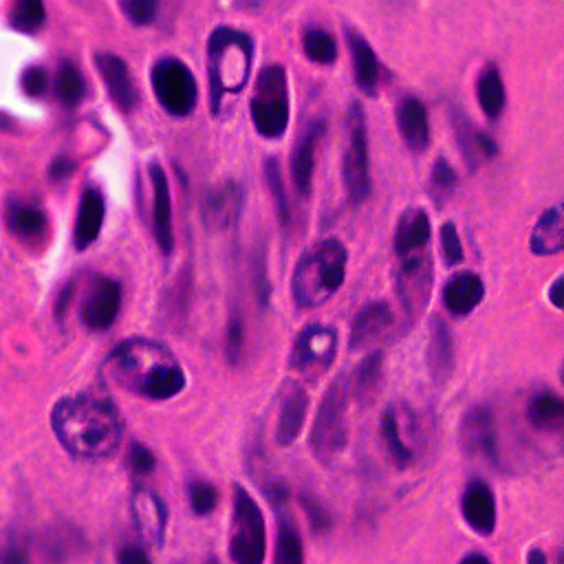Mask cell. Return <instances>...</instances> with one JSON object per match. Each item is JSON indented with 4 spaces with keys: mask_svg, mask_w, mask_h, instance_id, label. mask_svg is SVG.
Segmentation results:
<instances>
[{
    "mask_svg": "<svg viewBox=\"0 0 564 564\" xmlns=\"http://www.w3.org/2000/svg\"><path fill=\"white\" fill-rule=\"evenodd\" d=\"M441 254L443 263L448 267H457L459 263H463V243L454 223H443L441 227Z\"/></svg>",
    "mask_w": 564,
    "mask_h": 564,
    "instance_id": "ee69618b",
    "label": "cell"
},
{
    "mask_svg": "<svg viewBox=\"0 0 564 564\" xmlns=\"http://www.w3.org/2000/svg\"><path fill=\"white\" fill-rule=\"evenodd\" d=\"M300 507L302 512H305L309 525L313 529V534H329L331 527H333V516L324 505L318 496H313L311 492H302L300 494Z\"/></svg>",
    "mask_w": 564,
    "mask_h": 564,
    "instance_id": "ab89813d",
    "label": "cell"
},
{
    "mask_svg": "<svg viewBox=\"0 0 564 564\" xmlns=\"http://www.w3.org/2000/svg\"><path fill=\"white\" fill-rule=\"evenodd\" d=\"M560 287H562V278H558L556 282H553L551 289H549V300L553 302V307L556 309H562V298H560Z\"/></svg>",
    "mask_w": 564,
    "mask_h": 564,
    "instance_id": "9f6ffc18",
    "label": "cell"
},
{
    "mask_svg": "<svg viewBox=\"0 0 564 564\" xmlns=\"http://www.w3.org/2000/svg\"><path fill=\"white\" fill-rule=\"evenodd\" d=\"M461 514L465 525L483 538L492 536L498 525L496 496L490 485L483 481H470L461 496Z\"/></svg>",
    "mask_w": 564,
    "mask_h": 564,
    "instance_id": "e0dca14e",
    "label": "cell"
},
{
    "mask_svg": "<svg viewBox=\"0 0 564 564\" xmlns=\"http://www.w3.org/2000/svg\"><path fill=\"white\" fill-rule=\"evenodd\" d=\"M47 12L45 5L40 0H23L18 3L12 12V27L18 31H25V34H31L36 31L42 23H45Z\"/></svg>",
    "mask_w": 564,
    "mask_h": 564,
    "instance_id": "60d3db41",
    "label": "cell"
},
{
    "mask_svg": "<svg viewBox=\"0 0 564 564\" xmlns=\"http://www.w3.org/2000/svg\"><path fill=\"white\" fill-rule=\"evenodd\" d=\"M51 428L62 448L84 461L111 457L122 441V417L111 401L97 395L60 399L51 412Z\"/></svg>",
    "mask_w": 564,
    "mask_h": 564,
    "instance_id": "7a4b0ae2",
    "label": "cell"
},
{
    "mask_svg": "<svg viewBox=\"0 0 564 564\" xmlns=\"http://www.w3.org/2000/svg\"><path fill=\"white\" fill-rule=\"evenodd\" d=\"M119 7H122L130 23L135 25H150L157 14V3H153V0H124Z\"/></svg>",
    "mask_w": 564,
    "mask_h": 564,
    "instance_id": "bcb514c9",
    "label": "cell"
},
{
    "mask_svg": "<svg viewBox=\"0 0 564 564\" xmlns=\"http://www.w3.org/2000/svg\"><path fill=\"white\" fill-rule=\"evenodd\" d=\"M71 172H73L71 159L58 157V159H53V164H51V168H49V179L58 183V181H64L67 177H71Z\"/></svg>",
    "mask_w": 564,
    "mask_h": 564,
    "instance_id": "816d5d0a",
    "label": "cell"
},
{
    "mask_svg": "<svg viewBox=\"0 0 564 564\" xmlns=\"http://www.w3.org/2000/svg\"><path fill=\"white\" fill-rule=\"evenodd\" d=\"M245 349V322L241 318V313L234 311L227 322V333H225V355L227 362L238 364V360L243 357Z\"/></svg>",
    "mask_w": 564,
    "mask_h": 564,
    "instance_id": "7bdbcfd3",
    "label": "cell"
},
{
    "mask_svg": "<svg viewBox=\"0 0 564 564\" xmlns=\"http://www.w3.org/2000/svg\"><path fill=\"white\" fill-rule=\"evenodd\" d=\"M150 183H153V232L161 252L170 254L175 247V230H172V197L166 170L159 161H150Z\"/></svg>",
    "mask_w": 564,
    "mask_h": 564,
    "instance_id": "ac0fdd59",
    "label": "cell"
},
{
    "mask_svg": "<svg viewBox=\"0 0 564 564\" xmlns=\"http://www.w3.org/2000/svg\"><path fill=\"white\" fill-rule=\"evenodd\" d=\"M130 514H133V523L146 545L155 549L164 547L168 507L161 501V496H157L153 490H146V487H139L130 498Z\"/></svg>",
    "mask_w": 564,
    "mask_h": 564,
    "instance_id": "9a60e30c",
    "label": "cell"
},
{
    "mask_svg": "<svg viewBox=\"0 0 564 564\" xmlns=\"http://www.w3.org/2000/svg\"><path fill=\"white\" fill-rule=\"evenodd\" d=\"M395 280L401 307L415 320L428 307L432 291V258L426 249L417 254L401 256L395 269Z\"/></svg>",
    "mask_w": 564,
    "mask_h": 564,
    "instance_id": "7c38bea8",
    "label": "cell"
},
{
    "mask_svg": "<svg viewBox=\"0 0 564 564\" xmlns=\"http://www.w3.org/2000/svg\"><path fill=\"white\" fill-rule=\"evenodd\" d=\"M7 225L20 238H36L47 230V216L36 205L12 201L7 208Z\"/></svg>",
    "mask_w": 564,
    "mask_h": 564,
    "instance_id": "d6a6232c",
    "label": "cell"
},
{
    "mask_svg": "<svg viewBox=\"0 0 564 564\" xmlns=\"http://www.w3.org/2000/svg\"><path fill=\"white\" fill-rule=\"evenodd\" d=\"M335 355H338V331L327 324H309L296 335L289 366L300 375L316 379L333 366Z\"/></svg>",
    "mask_w": 564,
    "mask_h": 564,
    "instance_id": "8fae6325",
    "label": "cell"
},
{
    "mask_svg": "<svg viewBox=\"0 0 564 564\" xmlns=\"http://www.w3.org/2000/svg\"><path fill=\"white\" fill-rule=\"evenodd\" d=\"M188 501L194 514L208 516L216 509V503H219V492L208 481H192L188 487Z\"/></svg>",
    "mask_w": 564,
    "mask_h": 564,
    "instance_id": "b9f144b4",
    "label": "cell"
},
{
    "mask_svg": "<svg viewBox=\"0 0 564 564\" xmlns=\"http://www.w3.org/2000/svg\"><path fill=\"white\" fill-rule=\"evenodd\" d=\"M324 124L313 122L307 126L305 133L300 135L298 144L294 146V153H291V181H294V188L298 192V197L309 199V194L313 190V172H316V144L322 135Z\"/></svg>",
    "mask_w": 564,
    "mask_h": 564,
    "instance_id": "ffe728a7",
    "label": "cell"
},
{
    "mask_svg": "<svg viewBox=\"0 0 564 564\" xmlns=\"http://www.w3.org/2000/svg\"><path fill=\"white\" fill-rule=\"evenodd\" d=\"M108 382L130 395L166 401L186 388V373L168 346L148 338H130L106 357Z\"/></svg>",
    "mask_w": 564,
    "mask_h": 564,
    "instance_id": "6da1fadb",
    "label": "cell"
},
{
    "mask_svg": "<svg viewBox=\"0 0 564 564\" xmlns=\"http://www.w3.org/2000/svg\"><path fill=\"white\" fill-rule=\"evenodd\" d=\"M531 252L538 256H553L560 254L564 247V219H562V208H549L547 212H542L538 219L534 232L529 238Z\"/></svg>",
    "mask_w": 564,
    "mask_h": 564,
    "instance_id": "f1b7e54d",
    "label": "cell"
},
{
    "mask_svg": "<svg viewBox=\"0 0 564 564\" xmlns=\"http://www.w3.org/2000/svg\"><path fill=\"white\" fill-rule=\"evenodd\" d=\"M351 401V386L346 377L333 379L327 393L322 395V401L313 419L309 446L316 461L331 465L338 461L349 443V423H346V412H349Z\"/></svg>",
    "mask_w": 564,
    "mask_h": 564,
    "instance_id": "5b68a950",
    "label": "cell"
},
{
    "mask_svg": "<svg viewBox=\"0 0 564 564\" xmlns=\"http://www.w3.org/2000/svg\"><path fill=\"white\" fill-rule=\"evenodd\" d=\"M309 412V395L307 390L300 386V382L287 379L280 386V408H278V421H276V441L278 446L289 448L294 446L300 437L302 428H305Z\"/></svg>",
    "mask_w": 564,
    "mask_h": 564,
    "instance_id": "2e32d148",
    "label": "cell"
},
{
    "mask_svg": "<svg viewBox=\"0 0 564 564\" xmlns=\"http://www.w3.org/2000/svg\"><path fill=\"white\" fill-rule=\"evenodd\" d=\"M346 42H349L351 49L357 86H360L362 93L375 95L379 84V60L375 56V49L357 31L351 29H346Z\"/></svg>",
    "mask_w": 564,
    "mask_h": 564,
    "instance_id": "83f0119b",
    "label": "cell"
},
{
    "mask_svg": "<svg viewBox=\"0 0 564 564\" xmlns=\"http://www.w3.org/2000/svg\"><path fill=\"white\" fill-rule=\"evenodd\" d=\"M349 252L338 238H324L298 258L291 276V296L302 311L316 309L338 294L346 278Z\"/></svg>",
    "mask_w": 564,
    "mask_h": 564,
    "instance_id": "3957f363",
    "label": "cell"
},
{
    "mask_svg": "<svg viewBox=\"0 0 564 564\" xmlns=\"http://www.w3.org/2000/svg\"><path fill=\"white\" fill-rule=\"evenodd\" d=\"M254 287H256V296L260 305H267L269 296H271V285L267 278V263L263 254H256L254 258Z\"/></svg>",
    "mask_w": 564,
    "mask_h": 564,
    "instance_id": "c3c4849f",
    "label": "cell"
},
{
    "mask_svg": "<svg viewBox=\"0 0 564 564\" xmlns=\"http://www.w3.org/2000/svg\"><path fill=\"white\" fill-rule=\"evenodd\" d=\"M459 177L454 168L450 166L448 159H437V164L432 166L430 172V197L437 205H443L448 199H452V194L457 192Z\"/></svg>",
    "mask_w": 564,
    "mask_h": 564,
    "instance_id": "74e56055",
    "label": "cell"
},
{
    "mask_svg": "<svg viewBox=\"0 0 564 564\" xmlns=\"http://www.w3.org/2000/svg\"><path fill=\"white\" fill-rule=\"evenodd\" d=\"M393 327V309L386 302L375 300L366 302V305L357 311V316L351 324V351H362L366 346H371L375 340Z\"/></svg>",
    "mask_w": 564,
    "mask_h": 564,
    "instance_id": "7402d4cb",
    "label": "cell"
},
{
    "mask_svg": "<svg viewBox=\"0 0 564 564\" xmlns=\"http://www.w3.org/2000/svg\"><path fill=\"white\" fill-rule=\"evenodd\" d=\"M382 368H384V355L379 351H373L366 355L362 364L355 368L351 386V397L364 404V401L373 399L377 393V386L382 382Z\"/></svg>",
    "mask_w": 564,
    "mask_h": 564,
    "instance_id": "836d02e7",
    "label": "cell"
},
{
    "mask_svg": "<svg viewBox=\"0 0 564 564\" xmlns=\"http://www.w3.org/2000/svg\"><path fill=\"white\" fill-rule=\"evenodd\" d=\"M119 309H122V287H119V282L104 276L93 278L80 311L84 327L89 331L111 329L119 316Z\"/></svg>",
    "mask_w": 564,
    "mask_h": 564,
    "instance_id": "5bb4252c",
    "label": "cell"
},
{
    "mask_svg": "<svg viewBox=\"0 0 564 564\" xmlns=\"http://www.w3.org/2000/svg\"><path fill=\"white\" fill-rule=\"evenodd\" d=\"M230 556L234 564H265L267 556V527L263 509L243 485H234Z\"/></svg>",
    "mask_w": 564,
    "mask_h": 564,
    "instance_id": "52a82bcc",
    "label": "cell"
},
{
    "mask_svg": "<svg viewBox=\"0 0 564 564\" xmlns=\"http://www.w3.org/2000/svg\"><path fill=\"white\" fill-rule=\"evenodd\" d=\"M432 236L430 216L423 208H408L399 216L397 230H395V249L397 256H408L423 252L428 247Z\"/></svg>",
    "mask_w": 564,
    "mask_h": 564,
    "instance_id": "4316f807",
    "label": "cell"
},
{
    "mask_svg": "<svg viewBox=\"0 0 564 564\" xmlns=\"http://www.w3.org/2000/svg\"><path fill=\"white\" fill-rule=\"evenodd\" d=\"M53 91H56L58 102L64 106H78L84 95H86V82L84 75L78 71V67L71 62H62L60 69L56 73V84H53Z\"/></svg>",
    "mask_w": 564,
    "mask_h": 564,
    "instance_id": "d590c367",
    "label": "cell"
},
{
    "mask_svg": "<svg viewBox=\"0 0 564 564\" xmlns=\"http://www.w3.org/2000/svg\"><path fill=\"white\" fill-rule=\"evenodd\" d=\"M254 42L245 31L219 27L208 40V82H210V111L219 113L227 95L245 89L252 71Z\"/></svg>",
    "mask_w": 564,
    "mask_h": 564,
    "instance_id": "277c9868",
    "label": "cell"
},
{
    "mask_svg": "<svg viewBox=\"0 0 564 564\" xmlns=\"http://www.w3.org/2000/svg\"><path fill=\"white\" fill-rule=\"evenodd\" d=\"M344 186L349 201L360 205L371 194V164H368V128L364 108L353 102L346 115V150H344Z\"/></svg>",
    "mask_w": 564,
    "mask_h": 564,
    "instance_id": "ba28073f",
    "label": "cell"
},
{
    "mask_svg": "<svg viewBox=\"0 0 564 564\" xmlns=\"http://www.w3.org/2000/svg\"><path fill=\"white\" fill-rule=\"evenodd\" d=\"M527 421L540 432H556L564 423V401L553 390H538L527 404Z\"/></svg>",
    "mask_w": 564,
    "mask_h": 564,
    "instance_id": "f546056e",
    "label": "cell"
},
{
    "mask_svg": "<svg viewBox=\"0 0 564 564\" xmlns=\"http://www.w3.org/2000/svg\"><path fill=\"white\" fill-rule=\"evenodd\" d=\"M459 564H492V560L485 556L481 551H470L465 553V556L459 560Z\"/></svg>",
    "mask_w": 564,
    "mask_h": 564,
    "instance_id": "f5cc1de1",
    "label": "cell"
},
{
    "mask_svg": "<svg viewBox=\"0 0 564 564\" xmlns=\"http://www.w3.org/2000/svg\"><path fill=\"white\" fill-rule=\"evenodd\" d=\"M20 84H23V91L31 97H40L42 93L47 91V73L42 71V69H27L23 73V80H20Z\"/></svg>",
    "mask_w": 564,
    "mask_h": 564,
    "instance_id": "681fc988",
    "label": "cell"
},
{
    "mask_svg": "<svg viewBox=\"0 0 564 564\" xmlns=\"http://www.w3.org/2000/svg\"><path fill=\"white\" fill-rule=\"evenodd\" d=\"M457 137H459V146L465 155V161L470 164V170H474L479 166V148H476V130L470 126V122L465 117L457 119Z\"/></svg>",
    "mask_w": 564,
    "mask_h": 564,
    "instance_id": "f6af8a7d",
    "label": "cell"
},
{
    "mask_svg": "<svg viewBox=\"0 0 564 564\" xmlns=\"http://www.w3.org/2000/svg\"><path fill=\"white\" fill-rule=\"evenodd\" d=\"M476 95H479V104L487 117L490 119L501 117V113L505 111L507 95L496 64H487V67L481 71L479 82H476Z\"/></svg>",
    "mask_w": 564,
    "mask_h": 564,
    "instance_id": "1f68e13d",
    "label": "cell"
},
{
    "mask_svg": "<svg viewBox=\"0 0 564 564\" xmlns=\"http://www.w3.org/2000/svg\"><path fill=\"white\" fill-rule=\"evenodd\" d=\"M95 67L100 71L102 80L108 89L111 100L122 108V111H133L139 102L133 75H130L126 62L113 53H97Z\"/></svg>",
    "mask_w": 564,
    "mask_h": 564,
    "instance_id": "d6986e66",
    "label": "cell"
},
{
    "mask_svg": "<svg viewBox=\"0 0 564 564\" xmlns=\"http://www.w3.org/2000/svg\"><path fill=\"white\" fill-rule=\"evenodd\" d=\"M243 210V192L236 183H225L219 190L208 194L203 205V221L210 230H227L232 227Z\"/></svg>",
    "mask_w": 564,
    "mask_h": 564,
    "instance_id": "d4e9b609",
    "label": "cell"
},
{
    "mask_svg": "<svg viewBox=\"0 0 564 564\" xmlns=\"http://www.w3.org/2000/svg\"><path fill=\"white\" fill-rule=\"evenodd\" d=\"M459 441L470 459L483 461L487 465L501 463L496 419L487 406H474L465 412L459 426Z\"/></svg>",
    "mask_w": 564,
    "mask_h": 564,
    "instance_id": "4fadbf2b",
    "label": "cell"
},
{
    "mask_svg": "<svg viewBox=\"0 0 564 564\" xmlns=\"http://www.w3.org/2000/svg\"><path fill=\"white\" fill-rule=\"evenodd\" d=\"M379 435H382L386 457L397 470H408L417 461L419 421L406 404H390L384 410Z\"/></svg>",
    "mask_w": 564,
    "mask_h": 564,
    "instance_id": "30bf717a",
    "label": "cell"
},
{
    "mask_svg": "<svg viewBox=\"0 0 564 564\" xmlns=\"http://www.w3.org/2000/svg\"><path fill=\"white\" fill-rule=\"evenodd\" d=\"M397 128L412 153H426L430 146L428 111L415 95H406L397 106Z\"/></svg>",
    "mask_w": 564,
    "mask_h": 564,
    "instance_id": "603a6c76",
    "label": "cell"
},
{
    "mask_svg": "<svg viewBox=\"0 0 564 564\" xmlns=\"http://www.w3.org/2000/svg\"><path fill=\"white\" fill-rule=\"evenodd\" d=\"M265 181L269 186L271 197H274L276 203V210H278V219L282 225H289L291 219V212H289V199H287V192H285V181H282V172L278 161L274 157H269L265 161Z\"/></svg>",
    "mask_w": 564,
    "mask_h": 564,
    "instance_id": "f35d334b",
    "label": "cell"
},
{
    "mask_svg": "<svg viewBox=\"0 0 564 564\" xmlns=\"http://www.w3.org/2000/svg\"><path fill=\"white\" fill-rule=\"evenodd\" d=\"M278 534L274 549V564H305V545L287 509L278 512Z\"/></svg>",
    "mask_w": 564,
    "mask_h": 564,
    "instance_id": "4dcf8cb0",
    "label": "cell"
},
{
    "mask_svg": "<svg viewBox=\"0 0 564 564\" xmlns=\"http://www.w3.org/2000/svg\"><path fill=\"white\" fill-rule=\"evenodd\" d=\"M36 540L23 531H3L0 534V564H36Z\"/></svg>",
    "mask_w": 564,
    "mask_h": 564,
    "instance_id": "e575fe53",
    "label": "cell"
},
{
    "mask_svg": "<svg viewBox=\"0 0 564 564\" xmlns=\"http://www.w3.org/2000/svg\"><path fill=\"white\" fill-rule=\"evenodd\" d=\"M73 285H69L67 289L62 291V296H60V300H58V320H62L64 318V313H67V307H69V302H71V298H73Z\"/></svg>",
    "mask_w": 564,
    "mask_h": 564,
    "instance_id": "db71d44e",
    "label": "cell"
},
{
    "mask_svg": "<svg viewBox=\"0 0 564 564\" xmlns=\"http://www.w3.org/2000/svg\"><path fill=\"white\" fill-rule=\"evenodd\" d=\"M302 49H305V56L316 64H333L335 58H338L335 38L327 29L320 27H309L305 31V36H302Z\"/></svg>",
    "mask_w": 564,
    "mask_h": 564,
    "instance_id": "8d00e7d4",
    "label": "cell"
},
{
    "mask_svg": "<svg viewBox=\"0 0 564 564\" xmlns=\"http://www.w3.org/2000/svg\"><path fill=\"white\" fill-rule=\"evenodd\" d=\"M128 468L137 476L153 474L157 468L155 454L150 452L146 446H141V443H135V446H130L128 450Z\"/></svg>",
    "mask_w": 564,
    "mask_h": 564,
    "instance_id": "7dc6e473",
    "label": "cell"
},
{
    "mask_svg": "<svg viewBox=\"0 0 564 564\" xmlns=\"http://www.w3.org/2000/svg\"><path fill=\"white\" fill-rule=\"evenodd\" d=\"M117 564H153L144 547L126 545L117 551Z\"/></svg>",
    "mask_w": 564,
    "mask_h": 564,
    "instance_id": "f907efd6",
    "label": "cell"
},
{
    "mask_svg": "<svg viewBox=\"0 0 564 564\" xmlns=\"http://www.w3.org/2000/svg\"><path fill=\"white\" fill-rule=\"evenodd\" d=\"M205 564H216V560H208V562H205Z\"/></svg>",
    "mask_w": 564,
    "mask_h": 564,
    "instance_id": "6f0895ef",
    "label": "cell"
},
{
    "mask_svg": "<svg viewBox=\"0 0 564 564\" xmlns=\"http://www.w3.org/2000/svg\"><path fill=\"white\" fill-rule=\"evenodd\" d=\"M485 296V285L474 271H459L443 287V305L457 318H465L481 305Z\"/></svg>",
    "mask_w": 564,
    "mask_h": 564,
    "instance_id": "cb8c5ba5",
    "label": "cell"
},
{
    "mask_svg": "<svg viewBox=\"0 0 564 564\" xmlns=\"http://www.w3.org/2000/svg\"><path fill=\"white\" fill-rule=\"evenodd\" d=\"M527 564H549L547 553L542 551L540 547L529 549V553H527Z\"/></svg>",
    "mask_w": 564,
    "mask_h": 564,
    "instance_id": "11a10c76",
    "label": "cell"
},
{
    "mask_svg": "<svg viewBox=\"0 0 564 564\" xmlns=\"http://www.w3.org/2000/svg\"><path fill=\"white\" fill-rule=\"evenodd\" d=\"M104 216H106L104 194L97 188H86L82 192L78 219H75V232H73L75 247L86 249L97 241V236H100L104 225Z\"/></svg>",
    "mask_w": 564,
    "mask_h": 564,
    "instance_id": "484cf974",
    "label": "cell"
},
{
    "mask_svg": "<svg viewBox=\"0 0 564 564\" xmlns=\"http://www.w3.org/2000/svg\"><path fill=\"white\" fill-rule=\"evenodd\" d=\"M426 362H428L432 382H435L437 386L448 384V379L454 373V364H457V353H454L452 331L441 318H435L430 322Z\"/></svg>",
    "mask_w": 564,
    "mask_h": 564,
    "instance_id": "44dd1931",
    "label": "cell"
},
{
    "mask_svg": "<svg viewBox=\"0 0 564 564\" xmlns=\"http://www.w3.org/2000/svg\"><path fill=\"white\" fill-rule=\"evenodd\" d=\"M249 113H252V122L260 137L278 139L287 133L291 102L285 67L271 64V67L258 73L252 102H249Z\"/></svg>",
    "mask_w": 564,
    "mask_h": 564,
    "instance_id": "8992f818",
    "label": "cell"
},
{
    "mask_svg": "<svg viewBox=\"0 0 564 564\" xmlns=\"http://www.w3.org/2000/svg\"><path fill=\"white\" fill-rule=\"evenodd\" d=\"M150 82H153V91L157 102L164 106V111L183 117L190 115L197 106V80H194L192 71L188 69V64H183L177 58H164L159 60L153 67V75H150Z\"/></svg>",
    "mask_w": 564,
    "mask_h": 564,
    "instance_id": "9c48e42d",
    "label": "cell"
}]
</instances>
